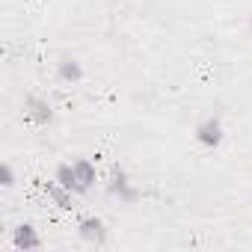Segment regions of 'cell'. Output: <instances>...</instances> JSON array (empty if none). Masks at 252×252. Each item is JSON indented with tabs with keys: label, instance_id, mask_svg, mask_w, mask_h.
<instances>
[{
	"label": "cell",
	"instance_id": "52a82bcc",
	"mask_svg": "<svg viewBox=\"0 0 252 252\" xmlns=\"http://www.w3.org/2000/svg\"><path fill=\"white\" fill-rule=\"evenodd\" d=\"M30 116H33L36 122H42V125H45V122H51V116H54V113H51V107H48L45 101L30 98Z\"/></svg>",
	"mask_w": 252,
	"mask_h": 252
},
{
	"label": "cell",
	"instance_id": "277c9868",
	"mask_svg": "<svg viewBox=\"0 0 252 252\" xmlns=\"http://www.w3.org/2000/svg\"><path fill=\"white\" fill-rule=\"evenodd\" d=\"M80 234H83L86 240H92V243H104V240H107V228H104V222H101L98 217L83 220V222H80Z\"/></svg>",
	"mask_w": 252,
	"mask_h": 252
},
{
	"label": "cell",
	"instance_id": "ba28073f",
	"mask_svg": "<svg viewBox=\"0 0 252 252\" xmlns=\"http://www.w3.org/2000/svg\"><path fill=\"white\" fill-rule=\"evenodd\" d=\"M60 77L74 83V80H80V77H83V71H80V65H77L74 60H63V65H60Z\"/></svg>",
	"mask_w": 252,
	"mask_h": 252
},
{
	"label": "cell",
	"instance_id": "5b68a950",
	"mask_svg": "<svg viewBox=\"0 0 252 252\" xmlns=\"http://www.w3.org/2000/svg\"><path fill=\"white\" fill-rule=\"evenodd\" d=\"M71 166H74V175H77V181H80V190L86 193V190H89V187L95 184V166H92V163H89L86 158L74 160Z\"/></svg>",
	"mask_w": 252,
	"mask_h": 252
},
{
	"label": "cell",
	"instance_id": "8992f818",
	"mask_svg": "<svg viewBox=\"0 0 252 252\" xmlns=\"http://www.w3.org/2000/svg\"><path fill=\"white\" fill-rule=\"evenodd\" d=\"M57 181L65 187V190H71V193H83L80 190V181H77V175H74V166L71 163H60V169H57Z\"/></svg>",
	"mask_w": 252,
	"mask_h": 252
},
{
	"label": "cell",
	"instance_id": "7a4b0ae2",
	"mask_svg": "<svg viewBox=\"0 0 252 252\" xmlns=\"http://www.w3.org/2000/svg\"><path fill=\"white\" fill-rule=\"evenodd\" d=\"M110 193L119 196V202H134L137 199V190L128 184V175H125L119 166L113 169V181H110Z\"/></svg>",
	"mask_w": 252,
	"mask_h": 252
},
{
	"label": "cell",
	"instance_id": "6da1fadb",
	"mask_svg": "<svg viewBox=\"0 0 252 252\" xmlns=\"http://www.w3.org/2000/svg\"><path fill=\"white\" fill-rule=\"evenodd\" d=\"M196 140L202 146H208V149L220 146L222 143V125H220V119H205L199 128H196Z\"/></svg>",
	"mask_w": 252,
	"mask_h": 252
},
{
	"label": "cell",
	"instance_id": "3957f363",
	"mask_svg": "<svg viewBox=\"0 0 252 252\" xmlns=\"http://www.w3.org/2000/svg\"><path fill=\"white\" fill-rule=\"evenodd\" d=\"M12 240H15V246H18V249H24V252H27V249H39V246H42V237L36 234V228H33V225H18Z\"/></svg>",
	"mask_w": 252,
	"mask_h": 252
}]
</instances>
